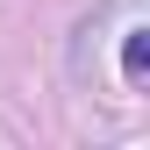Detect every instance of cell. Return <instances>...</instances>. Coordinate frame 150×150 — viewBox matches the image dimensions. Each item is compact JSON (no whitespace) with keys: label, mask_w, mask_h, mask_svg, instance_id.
<instances>
[{"label":"cell","mask_w":150,"mask_h":150,"mask_svg":"<svg viewBox=\"0 0 150 150\" xmlns=\"http://www.w3.org/2000/svg\"><path fill=\"white\" fill-rule=\"evenodd\" d=\"M143 64H150V43H143V36H129V79H143Z\"/></svg>","instance_id":"6da1fadb"}]
</instances>
